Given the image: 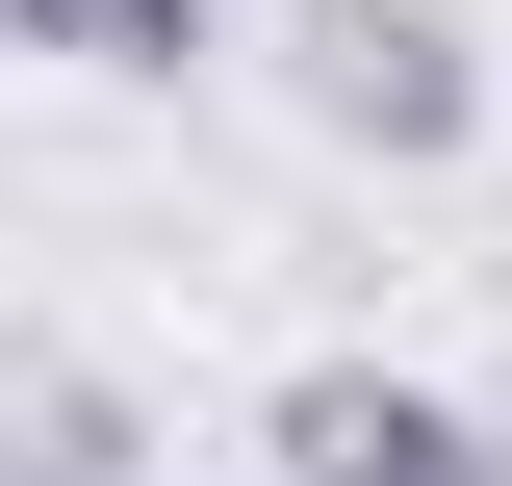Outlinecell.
Segmentation results:
<instances>
[{"label":"cell","mask_w":512,"mask_h":486,"mask_svg":"<svg viewBox=\"0 0 512 486\" xmlns=\"http://www.w3.org/2000/svg\"><path fill=\"white\" fill-rule=\"evenodd\" d=\"M154 461V384L103 333H0V486H128Z\"/></svg>","instance_id":"obj_3"},{"label":"cell","mask_w":512,"mask_h":486,"mask_svg":"<svg viewBox=\"0 0 512 486\" xmlns=\"http://www.w3.org/2000/svg\"><path fill=\"white\" fill-rule=\"evenodd\" d=\"M282 103L333 154H384V180H436V154H487V26L461 0H308L282 26Z\"/></svg>","instance_id":"obj_1"},{"label":"cell","mask_w":512,"mask_h":486,"mask_svg":"<svg viewBox=\"0 0 512 486\" xmlns=\"http://www.w3.org/2000/svg\"><path fill=\"white\" fill-rule=\"evenodd\" d=\"M0 52L103 77V103H180V77H231V0H0Z\"/></svg>","instance_id":"obj_4"},{"label":"cell","mask_w":512,"mask_h":486,"mask_svg":"<svg viewBox=\"0 0 512 486\" xmlns=\"http://www.w3.org/2000/svg\"><path fill=\"white\" fill-rule=\"evenodd\" d=\"M256 486H512V435L461 410V384H410V359H282Z\"/></svg>","instance_id":"obj_2"}]
</instances>
